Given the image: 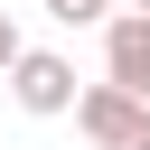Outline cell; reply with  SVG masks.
<instances>
[{
    "instance_id": "277c9868",
    "label": "cell",
    "mask_w": 150,
    "mask_h": 150,
    "mask_svg": "<svg viewBox=\"0 0 150 150\" xmlns=\"http://www.w3.org/2000/svg\"><path fill=\"white\" fill-rule=\"evenodd\" d=\"M47 19L56 28H94V19H112V0H47Z\"/></svg>"
},
{
    "instance_id": "7a4b0ae2",
    "label": "cell",
    "mask_w": 150,
    "mask_h": 150,
    "mask_svg": "<svg viewBox=\"0 0 150 150\" xmlns=\"http://www.w3.org/2000/svg\"><path fill=\"white\" fill-rule=\"evenodd\" d=\"M9 94H19V112H75V66L56 56V47H28L19 66H9Z\"/></svg>"
},
{
    "instance_id": "6da1fadb",
    "label": "cell",
    "mask_w": 150,
    "mask_h": 150,
    "mask_svg": "<svg viewBox=\"0 0 150 150\" xmlns=\"http://www.w3.org/2000/svg\"><path fill=\"white\" fill-rule=\"evenodd\" d=\"M75 122H84L94 150H150V94H131V84H112V75L75 94Z\"/></svg>"
},
{
    "instance_id": "5b68a950",
    "label": "cell",
    "mask_w": 150,
    "mask_h": 150,
    "mask_svg": "<svg viewBox=\"0 0 150 150\" xmlns=\"http://www.w3.org/2000/svg\"><path fill=\"white\" fill-rule=\"evenodd\" d=\"M19 56H28V38H19V19H9V9H0V75H9V66H19Z\"/></svg>"
},
{
    "instance_id": "8992f818",
    "label": "cell",
    "mask_w": 150,
    "mask_h": 150,
    "mask_svg": "<svg viewBox=\"0 0 150 150\" xmlns=\"http://www.w3.org/2000/svg\"><path fill=\"white\" fill-rule=\"evenodd\" d=\"M131 9H150V0H131Z\"/></svg>"
},
{
    "instance_id": "3957f363",
    "label": "cell",
    "mask_w": 150,
    "mask_h": 150,
    "mask_svg": "<svg viewBox=\"0 0 150 150\" xmlns=\"http://www.w3.org/2000/svg\"><path fill=\"white\" fill-rule=\"evenodd\" d=\"M103 75H112V84H131V94H150V9L103 19Z\"/></svg>"
}]
</instances>
